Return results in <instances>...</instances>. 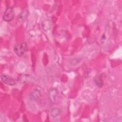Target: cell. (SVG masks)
Listing matches in <instances>:
<instances>
[{
    "label": "cell",
    "instance_id": "ba28073f",
    "mask_svg": "<svg viewBox=\"0 0 122 122\" xmlns=\"http://www.w3.org/2000/svg\"><path fill=\"white\" fill-rule=\"evenodd\" d=\"M61 112V110L60 108H54L51 110L50 112V114L52 117L56 118L59 115H60Z\"/></svg>",
    "mask_w": 122,
    "mask_h": 122
},
{
    "label": "cell",
    "instance_id": "6da1fadb",
    "mask_svg": "<svg viewBox=\"0 0 122 122\" xmlns=\"http://www.w3.org/2000/svg\"><path fill=\"white\" fill-rule=\"evenodd\" d=\"M27 44L26 42H22L21 43H17L14 47V51L16 54L19 56H22L27 50Z\"/></svg>",
    "mask_w": 122,
    "mask_h": 122
},
{
    "label": "cell",
    "instance_id": "8992f818",
    "mask_svg": "<svg viewBox=\"0 0 122 122\" xmlns=\"http://www.w3.org/2000/svg\"><path fill=\"white\" fill-rule=\"evenodd\" d=\"M41 26L42 29L44 31H48L51 29V22L49 19L44 20L41 23Z\"/></svg>",
    "mask_w": 122,
    "mask_h": 122
},
{
    "label": "cell",
    "instance_id": "277c9868",
    "mask_svg": "<svg viewBox=\"0 0 122 122\" xmlns=\"http://www.w3.org/2000/svg\"><path fill=\"white\" fill-rule=\"evenodd\" d=\"M105 78L104 74H100L95 76L94 79V81L95 84L99 88H102L103 85V80Z\"/></svg>",
    "mask_w": 122,
    "mask_h": 122
},
{
    "label": "cell",
    "instance_id": "7a4b0ae2",
    "mask_svg": "<svg viewBox=\"0 0 122 122\" xmlns=\"http://www.w3.org/2000/svg\"><path fill=\"white\" fill-rule=\"evenodd\" d=\"M14 15L15 12L13 8L11 7H8L4 11L2 18L4 21L10 22L13 19Z\"/></svg>",
    "mask_w": 122,
    "mask_h": 122
},
{
    "label": "cell",
    "instance_id": "5b68a950",
    "mask_svg": "<svg viewBox=\"0 0 122 122\" xmlns=\"http://www.w3.org/2000/svg\"><path fill=\"white\" fill-rule=\"evenodd\" d=\"M57 94V90L56 88L51 89L48 92L49 98L51 102H54Z\"/></svg>",
    "mask_w": 122,
    "mask_h": 122
},
{
    "label": "cell",
    "instance_id": "9c48e42d",
    "mask_svg": "<svg viewBox=\"0 0 122 122\" xmlns=\"http://www.w3.org/2000/svg\"><path fill=\"white\" fill-rule=\"evenodd\" d=\"M29 15V11L28 10L22 11L18 16V20L19 21H22Z\"/></svg>",
    "mask_w": 122,
    "mask_h": 122
},
{
    "label": "cell",
    "instance_id": "52a82bcc",
    "mask_svg": "<svg viewBox=\"0 0 122 122\" xmlns=\"http://www.w3.org/2000/svg\"><path fill=\"white\" fill-rule=\"evenodd\" d=\"M30 96L31 100L34 101L37 100L41 97V92L38 89H35L31 92Z\"/></svg>",
    "mask_w": 122,
    "mask_h": 122
},
{
    "label": "cell",
    "instance_id": "3957f363",
    "mask_svg": "<svg viewBox=\"0 0 122 122\" xmlns=\"http://www.w3.org/2000/svg\"><path fill=\"white\" fill-rule=\"evenodd\" d=\"M0 79L1 81L7 85L13 86L16 84L15 80L9 76L5 74H2L1 75Z\"/></svg>",
    "mask_w": 122,
    "mask_h": 122
}]
</instances>
